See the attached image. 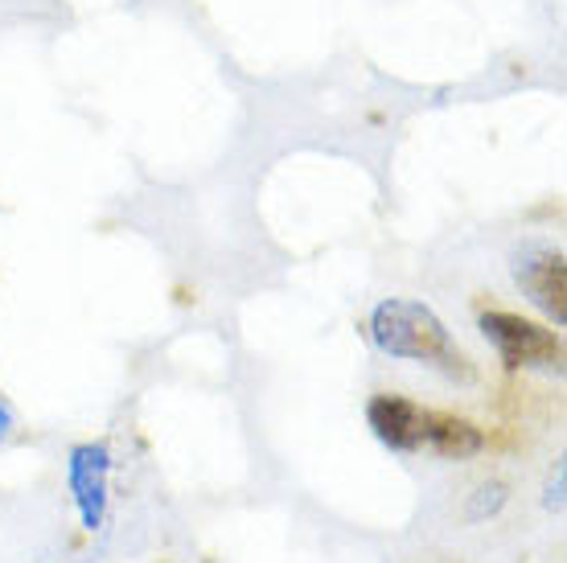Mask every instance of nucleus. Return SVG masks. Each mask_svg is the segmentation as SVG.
I'll return each instance as SVG.
<instances>
[{
	"label": "nucleus",
	"mask_w": 567,
	"mask_h": 563,
	"mask_svg": "<svg viewBox=\"0 0 567 563\" xmlns=\"http://www.w3.org/2000/svg\"><path fill=\"white\" fill-rule=\"evenodd\" d=\"M370 341L374 350L399 362H420V367H440L449 375L468 379V358L453 341L449 325L440 313L412 296H386L370 309Z\"/></svg>",
	"instance_id": "f257e3e1"
},
{
	"label": "nucleus",
	"mask_w": 567,
	"mask_h": 563,
	"mask_svg": "<svg viewBox=\"0 0 567 563\" xmlns=\"http://www.w3.org/2000/svg\"><path fill=\"white\" fill-rule=\"evenodd\" d=\"M482 338L497 350V358L511 370H559L564 367V341L555 329L518 317L506 309L482 313Z\"/></svg>",
	"instance_id": "f03ea898"
},
{
	"label": "nucleus",
	"mask_w": 567,
	"mask_h": 563,
	"mask_svg": "<svg viewBox=\"0 0 567 563\" xmlns=\"http://www.w3.org/2000/svg\"><path fill=\"white\" fill-rule=\"evenodd\" d=\"M511 276L523 296L539 313H547L559 329L567 325V259L547 243H523L511 255Z\"/></svg>",
	"instance_id": "7ed1b4c3"
},
{
	"label": "nucleus",
	"mask_w": 567,
	"mask_h": 563,
	"mask_svg": "<svg viewBox=\"0 0 567 563\" xmlns=\"http://www.w3.org/2000/svg\"><path fill=\"white\" fill-rule=\"evenodd\" d=\"M107 478H112V449L103 440H86L66 452V490L79 510L86 535H95L107 514Z\"/></svg>",
	"instance_id": "20e7f679"
},
{
	"label": "nucleus",
	"mask_w": 567,
	"mask_h": 563,
	"mask_svg": "<svg viewBox=\"0 0 567 563\" xmlns=\"http://www.w3.org/2000/svg\"><path fill=\"white\" fill-rule=\"evenodd\" d=\"M370 432L383 440L391 452H420L427 437V408H420L408 395H374L367 403Z\"/></svg>",
	"instance_id": "39448f33"
},
{
	"label": "nucleus",
	"mask_w": 567,
	"mask_h": 563,
	"mask_svg": "<svg viewBox=\"0 0 567 563\" xmlns=\"http://www.w3.org/2000/svg\"><path fill=\"white\" fill-rule=\"evenodd\" d=\"M424 444L440 452L444 461H468L485 449V432L465 416H449V411H427V437Z\"/></svg>",
	"instance_id": "423d86ee"
},
{
	"label": "nucleus",
	"mask_w": 567,
	"mask_h": 563,
	"mask_svg": "<svg viewBox=\"0 0 567 563\" xmlns=\"http://www.w3.org/2000/svg\"><path fill=\"white\" fill-rule=\"evenodd\" d=\"M511 502V485L506 481H482L477 490L468 493V506H465V519L468 522H485L494 519V514H502V506Z\"/></svg>",
	"instance_id": "0eeeda50"
},
{
	"label": "nucleus",
	"mask_w": 567,
	"mask_h": 563,
	"mask_svg": "<svg viewBox=\"0 0 567 563\" xmlns=\"http://www.w3.org/2000/svg\"><path fill=\"white\" fill-rule=\"evenodd\" d=\"M564 485H567V465L559 461L551 481H547V493H543V506L551 510V514H564Z\"/></svg>",
	"instance_id": "6e6552de"
},
{
	"label": "nucleus",
	"mask_w": 567,
	"mask_h": 563,
	"mask_svg": "<svg viewBox=\"0 0 567 563\" xmlns=\"http://www.w3.org/2000/svg\"><path fill=\"white\" fill-rule=\"evenodd\" d=\"M9 437H13V408L0 399V444H4Z\"/></svg>",
	"instance_id": "1a4fd4ad"
}]
</instances>
